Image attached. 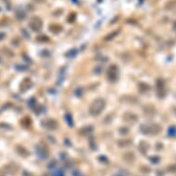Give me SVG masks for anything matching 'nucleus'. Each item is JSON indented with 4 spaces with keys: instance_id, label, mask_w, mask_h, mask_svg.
Wrapping results in <instances>:
<instances>
[{
    "instance_id": "1",
    "label": "nucleus",
    "mask_w": 176,
    "mask_h": 176,
    "mask_svg": "<svg viewBox=\"0 0 176 176\" xmlns=\"http://www.w3.org/2000/svg\"><path fill=\"white\" fill-rule=\"evenodd\" d=\"M169 135H171V136H174V135H176V128H174V127H172L170 129V131H169Z\"/></svg>"
}]
</instances>
